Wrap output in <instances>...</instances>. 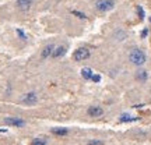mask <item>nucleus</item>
<instances>
[{"mask_svg": "<svg viewBox=\"0 0 151 145\" xmlns=\"http://www.w3.org/2000/svg\"><path fill=\"white\" fill-rule=\"evenodd\" d=\"M129 60L134 66H143L145 63V53L140 49H133L129 55Z\"/></svg>", "mask_w": 151, "mask_h": 145, "instance_id": "nucleus-1", "label": "nucleus"}, {"mask_svg": "<svg viewBox=\"0 0 151 145\" xmlns=\"http://www.w3.org/2000/svg\"><path fill=\"white\" fill-rule=\"evenodd\" d=\"M113 7H115V1L113 0H97L95 3V8L98 11H102V13L109 11Z\"/></svg>", "mask_w": 151, "mask_h": 145, "instance_id": "nucleus-2", "label": "nucleus"}, {"mask_svg": "<svg viewBox=\"0 0 151 145\" xmlns=\"http://www.w3.org/2000/svg\"><path fill=\"white\" fill-rule=\"evenodd\" d=\"M20 102L24 103V105H35L38 102V96H37L35 92H28V94H24L20 98Z\"/></svg>", "mask_w": 151, "mask_h": 145, "instance_id": "nucleus-3", "label": "nucleus"}, {"mask_svg": "<svg viewBox=\"0 0 151 145\" xmlns=\"http://www.w3.org/2000/svg\"><path fill=\"white\" fill-rule=\"evenodd\" d=\"M73 57H74L76 62H83V60H85V59L90 57V50L87 48H80L74 52Z\"/></svg>", "mask_w": 151, "mask_h": 145, "instance_id": "nucleus-4", "label": "nucleus"}, {"mask_svg": "<svg viewBox=\"0 0 151 145\" xmlns=\"http://www.w3.org/2000/svg\"><path fill=\"white\" fill-rule=\"evenodd\" d=\"M4 123L8 124V126H14V127H23L25 124V121L23 119H20V117H6Z\"/></svg>", "mask_w": 151, "mask_h": 145, "instance_id": "nucleus-5", "label": "nucleus"}, {"mask_svg": "<svg viewBox=\"0 0 151 145\" xmlns=\"http://www.w3.org/2000/svg\"><path fill=\"white\" fill-rule=\"evenodd\" d=\"M87 113L91 116V117H99V116H102L103 114V109L101 107V106H90Z\"/></svg>", "mask_w": 151, "mask_h": 145, "instance_id": "nucleus-6", "label": "nucleus"}, {"mask_svg": "<svg viewBox=\"0 0 151 145\" xmlns=\"http://www.w3.org/2000/svg\"><path fill=\"white\" fill-rule=\"evenodd\" d=\"M31 4H32V0H17V7L20 10H23V11L28 10L31 7Z\"/></svg>", "mask_w": 151, "mask_h": 145, "instance_id": "nucleus-7", "label": "nucleus"}, {"mask_svg": "<svg viewBox=\"0 0 151 145\" xmlns=\"http://www.w3.org/2000/svg\"><path fill=\"white\" fill-rule=\"evenodd\" d=\"M53 50H55V46H53V45H46V46L43 48V50H42V53H41V57H42V59H46V57L52 56Z\"/></svg>", "mask_w": 151, "mask_h": 145, "instance_id": "nucleus-8", "label": "nucleus"}, {"mask_svg": "<svg viewBox=\"0 0 151 145\" xmlns=\"http://www.w3.org/2000/svg\"><path fill=\"white\" fill-rule=\"evenodd\" d=\"M64 55H66V48H64V46H57V48H55V50H53L52 57H53V59H60V57L64 56Z\"/></svg>", "mask_w": 151, "mask_h": 145, "instance_id": "nucleus-9", "label": "nucleus"}, {"mask_svg": "<svg viewBox=\"0 0 151 145\" xmlns=\"http://www.w3.org/2000/svg\"><path fill=\"white\" fill-rule=\"evenodd\" d=\"M147 78H148V74H147L145 70H139V71L136 72V80L137 81L144 82V81H147Z\"/></svg>", "mask_w": 151, "mask_h": 145, "instance_id": "nucleus-10", "label": "nucleus"}, {"mask_svg": "<svg viewBox=\"0 0 151 145\" xmlns=\"http://www.w3.org/2000/svg\"><path fill=\"white\" fill-rule=\"evenodd\" d=\"M81 75H83V78H85V80H91L92 75H94V72H92V70H91L90 67H84V68L81 70Z\"/></svg>", "mask_w": 151, "mask_h": 145, "instance_id": "nucleus-11", "label": "nucleus"}, {"mask_svg": "<svg viewBox=\"0 0 151 145\" xmlns=\"http://www.w3.org/2000/svg\"><path fill=\"white\" fill-rule=\"evenodd\" d=\"M52 133H53L55 135H66V134H67V129H62V127L52 129Z\"/></svg>", "mask_w": 151, "mask_h": 145, "instance_id": "nucleus-12", "label": "nucleus"}, {"mask_svg": "<svg viewBox=\"0 0 151 145\" xmlns=\"http://www.w3.org/2000/svg\"><path fill=\"white\" fill-rule=\"evenodd\" d=\"M137 120V117H132V116H129V114H122L120 116L119 121H122V123H126V121H134Z\"/></svg>", "mask_w": 151, "mask_h": 145, "instance_id": "nucleus-13", "label": "nucleus"}, {"mask_svg": "<svg viewBox=\"0 0 151 145\" xmlns=\"http://www.w3.org/2000/svg\"><path fill=\"white\" fill-rule=\"evenodd\" d=\"M31 145H46V141L45 140H41V138H35L31 142Z\"/></svg>", "mask_w": 151, "mask_h": 145, "instance_id": "nucleus-14", "label": "nucleus"}, {"mask_svg": "<svg viewBox=\"0 0 151 145\" xmlns=\"http://www.w3.org/2000/svg\"><path fill=\"white\" fill-rule=\"evenodd\" d=\"M72 13L74 14V16H79L80 18H85V14H84V13H81V11H77V10H73Z\"/></svg>", "mask_w": 151, "mask_h": 145, "instance_id": "nucleus-15", "label": "nucleus"}, {"mask_svg": "<svg viewBox=\"0 0 151 145\" xmlns=\"http://www.w3.org/2000/svg\"><path fill=\"white\" fill-rule=\"evenodd\" d=\"M102 144H103L102 141H98V140H91V141H90L87 145H102Z\"/></svg>", "mask_w": 151, "mask_h": 145, "instance_id": "nucleus-16", "label": "nucleus"}, {"mask_svg": "<svg viewBox=\"0 0 151 145\" xmlns=\"http://www.w3.org/2000/svg\"><path fill=\"white\" fill-rule=\"evenodd\" d=\"M137 13H139V17H140V18H144V11H143V8L140 7V6H137Z\"/></svg>", "mask_w": 151, "mask_h": 145, "instance_id": "nucleus-17", "label": "nucleus"}, {"mask_svg": "<svg viewBox=\"0 0 151 145\" xmlns=\"http://www.w3.org/2000/svg\"><path fill=\"white\" fill-rule=\"evenodd\" d=\"M91 80L94 81V82H99V81H101V75H97V74H94Z\"/></svg>", "mask_w": 151, "mask_h": 145, "instance_id": "nucleus-18", "label": "nucleus"}, {"mask_svg": "<svg viewBox=\"0 0 151 145\" xmlns=\"http://www.w3.org/2000/svg\"><path fill=\"white\" fill-rule=\"evenodd\" d=\"M17 34H18V35H20V36H21V38H23V39H27V36H25V34L23 32V31H21V29H17Z\"/></svg>", "mask_w": 151, "mask_h": 145, "instance_id": "nucleus-19", "label": "nucleus"}, {"mask_svg": "<svg viewBox=\"0 0 151 145\" xmlns=\"http://www.w3.org/2000/svg\"><path fill=\"white\" fill-rule=\"evenodd\" d=\"M147 34H148V31H147V29H144L143 32H141V36H145V35H147Z\"/></svg>", "mask_w": 151, "mask_h": 145, "instance_id": "nucleus-20", "label": "nucleus"}, {"mask_svg": "<svg viewBox=\"0 0 151 145\" xmlns=\"http://www.w3.org/2000/svg\"><path fill=\"white\" fill-rule=\"evenodd\" d=\"M150 21H151V18H150Z\"/></svg>", "mask_w": 151, "mask_h": 145, "instance_id": "nucleus-21", "label": "nucleus"}]
</instances>
